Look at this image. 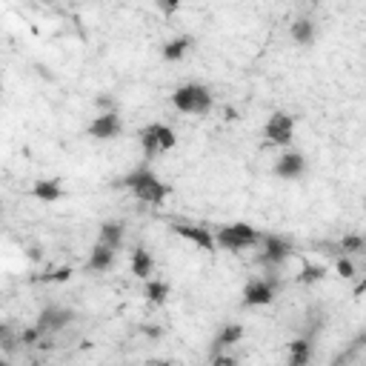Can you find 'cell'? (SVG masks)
<instances>
[{
  "mask_svg": "<svg viewBox=\"0 0 366 366\" xmlns=\"http://www.w3.org/2000/svg\"><path fill=\"white\" fill-rule=\"evenodd\" d=\"M312 358V343L306 338H295L289 343V366H306Z\"/></svg>",
  "mask_w": 366,
  "mask_h": 366,
  "instance_id": "cell-19",
  "label": "cell"
},
{
  "mask_svg": "<svg viewBox=\"0 0 366 366\" xmlns=\"http://www.w3.org/2000/svg\"><path fill=\"white\" fill-rule=\"evenodd\" d=\"M41 338H43V335L37 332V326H32V329H23V332H21V343H23V346H37V343H41Z\"/></svg>",
  "mask_w": 366,
  "mask_h": 366,
  "instance_id": "cell-26",
  "label": "cell"
},
{
  "mask_svg": "<svg viewBox=\"0 0 366 366\" xmlns=\"http://www.w3.org/2000/svg\"><path fill=\"white\" fill-rule=\"evenodd\" d=\"M192 46H195V37H192V34H178V37H172L169 43H163L161 54H163V61L178 63V61H183V57L192 52Z\"/></svg>",
  "mask_w": 366,
  "mask_h": 366,
  "instance_id": "cell-12",
  "label": "cell"
},
{
  "mask_svg": "<svg viewBox=\"0 0 366 366\" xmlns=\"http://www.w3.org/2000/svg\"><path fill=\"white\" fill-rule=\"evenodd\" d=\"M215 238V246L221 249H229V252H238V249H252L263 241V235L258 232L255 226L249 223H226V226H218V232L212 235Z\"/></svg>",
  "mask_w": 366,
  "mask_h": 366,
  "instance_id": "cell-2",
  "label": "cell"
},
{
  "mask_svg": "<svg viewBox=\"0 0 366 366\" xmlns=\"http://www.w3.org/2000/svg\"><path fill=\"white\" fill-rule=\"evenodd\" d=\"M158 9H161L163 14H175V12H178V3H161Z\"/></svg>",
  "mask_w": 366,
  "mask_h": 366,
  "instance_id": "cell-29",
  "label": "cell"
},
{
  "mask_svg": "<svg viewBox=\"0 0 366 366\" xmlns=\"http://www.w3.org/2000/svg\"><path fill=\"white\" fill-rule=\"evenodd\" d=\"M138 138H141L146 161L163 155V152H169V149H175V143H178L175 132H172L166 123H149V126H143Z\"/></svg>",
  "mask_w": 366,
  "mask_h": 366,
  "instance_id": "cell-4",
  "label": "cell"
},
{
  "mask_svg": "<svg viewBox=\"0 0 366 366\" xmlns=\"http://www.w3.org/2000/svg\"><path fill=\"white\" fill-rule=\"evenodd\" d=\"M72 321H74V312L66 309V306H46V309L37 315L34 326H37V332H41L43 338H49V335H54V332L66 329Z\"/></svg>",
  "mask_w": 366,
  "mask_h": 366,
  "instance_id": "cell-5",
  "label": "cell"
},
{
  "mask_svg": "<svg viewBox=\"0 0 366 366\" xmlns=\"http://www.w3.org/2000/svg\"><path fill=\"white\" fill-rule=\"evenodd\" d=\"M332 249H335L332 255H340V258H346V255H360V252H363V238H360V235H346V238L338 241Z\"/></svg>",
  "mask_w": 366,
  "mask_h": 366,
  "instance_id": "cell-21",
  "label": "cell"
},
{
  "mask_svg": "<svg viewBox=\"0 0 366 366\" xmlns=\"http://www.w3.org/2000/svg\"><path fill=\"white\" fill-rule=\"evenodd\" d=\"M158 366H172V363H169V360H161V363H158Z\"/></svg>",
  "mask_w": 366,
  "mask_h": 366,
  "instance_id": "cell-31",
  "label": "cell"
},
{
  "mask_svg": "<svg viewBox=\"0 0 366 366\" xmlns=\"http://www.w3.org/2000/svg\"><path fill=\"white\" fill-rule=\"evenodd\" d=\"M338 272H340L343 278H355V266H352V261H349V258H338Z\"/></svg>",
  "mask_w": 366,
  "mask_h": 366,
  "instance_id": "cell-27",
  "label": "cell"
},
{
  "mask_svg": "<svg viewBox=\"0 0 366 366\" xmlns=\"http://www.w3.org/2000/svg\"><path fill=\"white\" fill-rule=\"evenodd\" d=\"M289 34H292V41L298 46H309L315 41V23L309 21V17H298V21L289 26Z\"/></svg>",
  "mask_w": 366,
  "mask_h": 366,
  "instance_id": "cell-18",
  "label": "cell"
},
{
  "mask_svg": "<svg viewBox=\"0 0 366 366\" xmlns=\"http://www.w3.org/2000/svg\"><path fill=\"white\" fill-rule=\"evenodd\" d=\"M172 106L183 114H206L212 109V92L203 83H183L172 92Z\"/></svg>",
  "mask_w": 366,
  "mask_h": 366,
  "instance_id": "cell-3",
  "label": "cell"
},
{
  "mask_svg": "<svg viewBox=\"0 0 366 366\" xmlns=\"http://www.w3.org/2000/svg\"><path fill=\"white\" fill-rule=\"evenodd\" d=\"M123 235H126V229H123V223L121 221H106V223H101V238H98V243H103V246H109V249H118L123 246Z\"/></svg>",
  "mask_w": 366,
  "mask_h": 366,
  "instance_id": "cell-15",
  "label": "cell"
},
{
  "mask_svg": "<svg viewBox=\"0 0 366 366\" xmlns=\"http://www.w3.org/2000/svg\"><path fill=\"white\" fill-rule=\"evenodd\" d=\"M121 132H123V121H121L118 112H106L101 118H94L89 126V134L94 141H114Z\"/></svg>",
  "mask_w": 366,
  "mask_h": 366,
  "instance_id": "cell-9",
  "label": "cell"
},
{
  "mask_svg": "<svg viewBox=\"0 0 366 366\" xmlns=\"http://www.w3.org/2000/svg\"><path fill=\"white\" fill-rule=\"evenodd\" d=\"M17 346H21V335L14 332V326L12 323H0V352L12 355Z\"/></svg>",
  "mask_w": 366,
  "mask_h": 366,
  "instance_id": "cell-22",
  "label": "cell"
},
{
  "mask_svg": "<svg viewBox=\"0 0 366 366\" xmlns=\"http://www.w3.org/2000/svg\"><path fill=\"white\" fill-rule=\"evenodd\" d=\"M292 134H295V121H292V114L275 112L272 118L266 121V129H263L266 143H272V146H286L289 141H292Z\"/></svg>",
  "mask_w": 366,
  "mask_h": 366,
  "instance_id": "cell-7",
  "label": "cell"
},
{
  "mask_svg": "<svg viewBox=\"0 0 366 366\" xmlns=\"http://www.w3.org/2000/svg\"><path fill=\"white\" fill-rule=\"evenodd\" d=\"M323 275H326L323 266H318V263H303L301 275H298V283H301V286H312V283L323 281Z\"/></svg>",
  "mask_w": 366,
  "mask_h": 366,
  "instance_id": "cell-23",
  "label": "cell"
},
{
  "mask_svg": "<svg viewBox=\"0 0 366 366\" xmlns=\"http://www.w3.org/2000/svg\"><path fill=\"white\" fill-rule=\"evenodd\" d=\"M278 292V281L266 278V281H249L243 286V306H266L275 301Z\"/></svg>",
  "mask_w": 366,
  "mask_h": 366,
  "instance_id": "cell-8",
  "label": "cell"
},
{
  "mask_svg": "<svg viewBox=\"0 0 366 366\" xmlns=\"http://www.w3.org/2000/svg\"><path fill=\"white\" fill-rule=\"evenodd\" d=\"M72 278V269L69 266H61V269H54V272H46L41 281H49V283H63Z\"/></svg>",
  "mask_w": 366,
  "mask_h": 366,
  "instance_id": "cell-25",
  "label": "cell"
},
{
  "mask_svg": "<svg viewBox=\"0 0 366 366\" xmlns=\"http://www.w3.org/2000/svg\"><path fill=\"white\" fill-rule=\"evenodd\" d=\"M94 106L101 109V114H106V112H118V101H114L112 94H98V98H94Z\"/></svg>",
  "mask_w": 366,
  "mask_h": 366,
  "instance_id": "cell-24",
  "label": "cell"
},
{
  "mask_svg": "<svg viewBox=\"0 0 366 366\" xmlns=\"http://www.w3.org/2000/svg\"><path fill=\"white\" fill-rule=\"evenodd\" d=\"M143 295H146V301L152 306H161V303L169 301V283L166 281H149L146 289H143Z\"/></svg>",
  "mask_w": 366,
  "mask_h": 366,
  "instance_id": "cell-20",
  "label": "cell"
},
{
  "mask_svg": "<svg viewBox=\"0 0 366 366\" xmlns=\"http://www.w3.org/2000/svg\"><path fill=\"white\" fill-rule=\"evenodd\" d=\"M114 249L103 246V243H94L92 252H89V261H86V269H92V272H106V269H112L114 263Z\"/></svg>",
  "mask_w": 366,
  "mask_h": 366,
  "instance_id": "cell-13",
  "label": "cell"
},
{
  "mask_svg": "<svg viewBox=\"0 0 366 366\" xmlns=\"http://www.w3.org/2000/svg\"><path fill=\"white\" fill-rule=\"evenodd\" d=\"M29 258H32V261H41V246H32V249H29Z\"/></svg>",
  "mask_w": 366,
  "mask_h": 366,
  "instance_id": "cell-30",
  "label": "cell"
},
{
  "mask_svg": "<svg viewBox=\"0 0 366 366\" xmlns=\"http://www.w3.org/2000/svg\"><path fill=\"white\" fill-rule=\"evenodd\" d=\"M275 175L281 181H301L306 175V158L301 152H286V155H281L275 163Z\"/></svg>",
  "mask_w": 366,
  "mask_h": 366,
  "instance_id": "cell-10",
  "label": "cell"
},
{
  "mask_svg": "<svg viewBox=\"0 0 366 366\" xmlns=\"http://www.w3.org/2000/svg\"><path fill=\"white\" fill-rule=\"evenodd\" d=\"M241 338H243V326H238V323L223 326L221 335L215 338V343H212V355H221L223 349H229V346H235Z\"/></svg>",
  "mask_w": 366,
  "mask_h": 366,
  "instance_id": "cell-16",
  "label": "cell"
},
{
  "mask_svg": "<svg viewBox=\"0 0 366 366\" xmlns=\"http://www.w3.org/2000/svg\"><path fill=\"white\" fill-rule=\"evenodd\" d=\"M152 269H155V261H152L149 249L134 246V252H132V275L134 278H149Z\"/></svg>",
  "mask_w": 366,
  "mask_h": 366,
  "instance_id": "cell-17",
  "label": "cell"
},
{
  "mask_svg": "<svg viewBox=\"0 0 366 366\" xmlns=\"http://www.w3.org/2000/svg\"><path fill=\"white\" fill-rule=\"evenodd\" d=\"M263 252H261V263L263 266H269V269H278V266H283L289 258H292V243L289 241H283L281 235H263Z\"/></svg>",
  "mask_w": 366,
  "mask_h": 366,
  "instance_id": "cell-6",
  "label": "cell"
},
{
  "mask_svg": "<svg viewBox=\"0 0 366 366\" xmlns=\"http://www.w3.org/2000/svg\"><path fill=\"white\" fill-rule=\"evenodd\" d=\"M118 186L129 189L134 198H141V201H146V203H163V201L169 198V186L161 183V178H158L152 169H146V166L129 172L126 178L118 181Z\"/></svg>",
  "mask_w": 366,
  "mask_h": 366,
  "instance_id": "cell-1",
  "label": "cell"
},
{
  "mask_svg": "<svg viewBox=\"0 0 366 366\" xmlns=\"http://www.w3.org/2000/svg\"><path fill=\"white\" fill-rule=\"evenodd\" d=\"M172 229H175V235L192 241L195 246L206 249V252H212L215 249V238H212V232L206 226H198V223H172Z\"/></svg>",
  "mask_w": 366,
  "mask_h": 366,
  "instance_id": "cell-11",
  "label": "cell"
},
{
  "mask_svg": "<svg viewBox=\"0 0 366 366\" xmlns=\"http://www.w3.org/2000/svg\"><path fill=\"white\" fill-rule=\"evenodd\" d=\"M212 363L215 366H238V360L232 355H212Z\"/></svg>",
  "mask_w": 366,
  "mask_h": 366,
  "instance_id": "cell-28",
  "label": "cell"
},
{
  "mask_svg": "<svg viewBox=\"0 0 366 366\" xmlns=\"http://www.w3.org/2000/svg\"><path fill=\"white\" fill-rule=\"evenodd\" d=\"M0 218H3V209H0Z\"/></svg>",
  "mask_w": 366,
  "mask_h": 366,
  "instance_id": "cell-32",
  "label": "cell"
},
{
  "mask_svg": "<svg viewBox=\"0 0 366 366\" xmlns=\"http://www.w3.org/2000/svg\"><path fill=\"white\" fill-rule=\"evenodd\" d=\"M32 198L37 201H43V203H54V201H61L63 198V186L57 178H46V181H37L32 186Z\"/></svg>",
  "mask_w": 366,
  "mask_h": 366,
  "instance_id": "cell-14",
  "label": "cell"
}]
</instances>
